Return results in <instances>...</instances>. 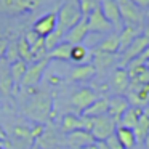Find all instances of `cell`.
I'll return each instance as SVG.
<instances>
[{"label": "cell", "mask_w": 149, "mask_h": 149, "mask_svg": "<svg viewBox=\"0 0 149 149\" xmlns=\"http://www.w3.org/2000/svg\"><path fill=\"white\" fill-rule=\"evenodd\" d=\"M144 66H146V68L149 69V59H148V61H144Z\"/></svg>", "instance_id": "cell-45"}, {"label": "cell", "mask_w": 149, "mask_h": 149, "mask_svg": "<svg viewBox=\"0 0 149 149\" xmlns=\"http://www.w3.org/2000/svg\"><path fill=\"white\" fill-rule=\"evenodd\" d=\"M8 43H10V42H8V39L2 34V36H0V58H3V56H5L7 48H8Z\"/></svg>", "instance_id": "cell-38"}, {"label": "cell", "mask_w": 149, "mask_h": 149, "mask_svg": "<svg viewBox=\"0 0 149 149\" xmlns=\"http://www.w3.org/2000/svg\"><path fill=\"white\" fill-rule=\"evenodd\" d=\"M7 139V133H5V130L0 127V141H5Z\"/></svg>", "instance_id": "cell-39"}, {"label": "cell", "mask_w": 149, "mask_h": 149, "mask_svg": "<svg viewBox=\"0 0 149 149\" xmlns=\"http://www.w3.org/2000/svg\"><path fill=\"white\" fill-rule=\"evenodd\" d=\"M36 144L40 149H58L59 138L56 135L55 130H43V133L40 135L39 139H36Z\"/></svg>", "instance_id": "cell-24"}, {"label": "cell", "mask_w": 149, "mask_h": 149, "mask_svg": "<svg viewBox=\"0 0 149 149\" xmlns=\"http://www.w3.org/2000/svg\"><path fill=\"white\" fill-rule=\"evenodd\" d=\"M27 69V63L23 61V59H18V61L11 63L10 64V77L13 80V84H21L24 74H26Z\"/></svg>", "instance_id": "cell-29"}, {"label": "cell", "mask_w": 149, "mask_h": 149, "mask_svg": "<svg viewBox=\"0 0 149 149\" xmlns=\"http://www.w3.org/2000/svg\"><path fill=\"white\" fill-rule=\"evenodd\" d=\"M56 18H58V26L56 27L66 34L84 18L80 8H79V2L77 0H69L64 5H61V8L56 11Z\"/></svg>", "instance_id": "cell-2"}, {"label": "cell", "mask_w": 149, "mask_h": 149, "mask_svg": "<svg viewBox=\"0 0 149 149\" xmlns=\"http://www.w3.org/2000/svg\"><path fill=\"white\" fill-rule=\"evenodd\" d=\"M100 8H101V11H103V15L106 16V19L112 24L114 29H122L123 23H122V18H120L117 0H101Z\"/></svg>", "instance_id": "cell-10"}, {"label": "cell", "mask_w": 149, "mask_h": 149, "mask_svg": "<svg viewBox=\"0 0 149 149\" xmlns=\"http://www.w3.org/2000/svg\"><path fill=\"white\" fill-rule=\"evenodd\" d=\"M87 23H88V32H91V34H107V32H112V29H114L112 24L103 15L101 8H96V10H93L88 15Z\"/></svg>", "instance_id": "cell-8"}, {"label": "cell", "mask_w": 149, "mask_h": 149, "mask_svg": "<svg viewBox=\"0 0 149 149\" xmlns=\"http://www.w3.org/2000/svg\"><path fill=\"white\" fill-rule=\"evenodd\" d=\"M128 107H130L128 100H127L125 96H122V95H116V96H112L111 100H107V116H111L117 123H119L120 117L123 116V112H125Z\"/></svg>", "instance_id": "cell-17"}, {"label": "cell", "mask_w": 149, "mask_h": 149, "mask_svg": "<svg viewBox=\"0 0 149 149\" xmlns=\"http://www.w3.org/2000/svg\"><path fill=\"white\" fill-rule=\"evenodd\" d=\"M5 58H7V61L10 63V64L19 59L18 48H16V42H10V43H8V48H7V53H5Z\"/></svg>", "instance_id": "cell-35"}, {"label": "cell", "mask_w": 149, "mask_h": 149, "mask_svg": "<svg viewBox=\"0 0 149 149\" xmlns=\"http://www.w3.org/2000/svg\"><path fill=\"white\" fill-rule=\"evenodd\" d=\"M52 112L53 103L47 95H36L24 107V114H27L32 120H36V123L47 122Z\"/></svg>", "instance_id": "cell-1"}, {"label": "cell", "mask_w": 149, "mask_h": 149, "mask_svg": "<svg viewBox=\"0 0 149 149\" xmlns=\"http://www.w3.org/2000/svg\"><path fill=\"white\" fill-rule=\"evenodd\" d=\"M71 48L72 45L68 42H61L59 45H56L53 50H50L47 53L48 59H58V61H69L71 59Z\"/></svg>", "instance_id": "cell-28"}, {"label": "cell", "mask_w": 149, "mask_h": 149, "mask_svg": "<svg viewBox=\"0 0 149 149\" xmlns=\"http://www.w3.org/2000/svg\"><path fill=\"white\" fill-rule=\"evenodd\" d=\"M29 149H40V148H39V146H37V144H32V146H31Z\"/></svg>", "instance_id": "cell-43"}, {"label": "cell", "mask_w": 149, "mask_h": 149, "mask_svg": "<svg viewBox=\"0 0 149 149\" xmlns=\"http://www.w3.org/2000/svg\"><path fill=\"white\" fill-rule=\"evenodd\" d=\"M88 34H90L88 32V23H87V18L84 16L74 27H71L64 34V42L71 43V45H80Z\"/></svg>", "instance_id": "cell-14"}, {"label": "cell", "mask_w": 149, "mask_h": 149, "mask_svg": "<svg viewBox=\"0 0 149 149\" xmlns=\"http://www.w3.org/2000/svg\"><path fill=\"white\" fill-rule=\"evenodd\" d=\"M56 26H58V18H56V13L53 11V13H47V15H43V16H40L39 19L34 23L32 31L39 37H43V39H45L47 36H50V34L56 29Z\"/></svg>", "instance_id": "cell-11"}, {"label": "cell", "mask_w": 149, "mask_h": 149, "mask_svg": "<svg viewBox=\"0 0 149 149\" xmlns=\"http://www.w3.org/2000/svg\"><path fill=\"white\" fill-rule=\"evenodd\" d=\"M88 59V50L85 48L84 45H72L71 48V61L77 63V64H82L84 61Z\"/></svg>", "instance_id": "cell-33"}, {"label": "cell", "mask_w": 149, "mask_h": 149, "mask_svg": "<svg viewBox=\"0 0 149 149\" xmlns=\"http://www.w3.org/2000/svg\"><path fill=\"white\" fill-rule=\"evenodd\" d=\"M138 36H141V29L133 26H123L119 32V42H120V52L127 48Z\"/></svg>", "instance_id": "cell-25"}, {"label": "cell", "mask_w": 149, "mask_h": 149, "mask_svg": "<svg viewBox=\"0 0 149 149\" xmlns=\"http://www.w3.org/2000/svg\"><path fill=\"white\" fill-rule=\"evenodd\" d=\"M120 11V18H122L123 26H133V27H143L144 23V13L143 8L133 2V0H117Z\"/></svg>", "instance_id": "cell-3"}, {"label": "cell", "mask_w": 149, "mask_h": 149, "mask_svg": "<svg viewBox=\"0 0 149 149\" xmlns=\"http://www.w3.org/2000/svg\"><path fill=\"white\" fill-rule=\"evenodd\" d=\"M77 2H79V8H80V11H82V16L87 18L93 10L100 8L101 0H77Z\"/></svg>", "instance_id": "cell-34"}, {"label": "cell", "mask_w": 149, "mask_h": 149, "mask_svg": "<svg viewBox=\"0 0 149 149\" xmlns=\"http://www.w3.org/2000/svg\"><path fill=\"white\" fill-rule=\"evenodd\" d=\"M48 58H42L39 61H34L31 64H27V69H26V74H24L23 80H21V87L24 88H32L42 80V75L45 72L47 66H48Z\"/></svg>", "instance_id": "cell-5"}, {"label": "cell", "mask_w": 149, "mask_h": 149, "mask_svg": "<svg viewBox=\"0 0 149 149\" xmlns=\"http://www.w3.org/2000/svg\"><path fill=\"white\" fill-rule=\"evenodd\" d=\"M43 40H45L47 52H50V50H53L56 45H59L61 42H64V32H63L61 29H58V27H56V29L53 31L50 36H47Z\"/></svg>", "instance_id": "cell-32"}, {"label": "cell", "mask_w": 149, "mask_h": 149, "mask_svg": "<svg viewBox=\"0 0 149 149\" xmlns=\"http://www.w3.org/2000/svg\"><path fill=\"white\" fill-rule=\"evenodd\" d=\"M116 59V55H109V53L103 52H93V66L95 68H109Z\"/></svg>", "instance_id": "cell-30"}, {"label": "cell", "mask_w": 149, "mask_h": 149, "mask_svg": "<svg viewBox=\"0 0 149 149\" xmlns=\"http://www.w3.org/2000/svg\"><path fill=\"white\" fill-rule=\"evenodd\" d=\"M104 144H106V148L107 149H125L122 144H120V141L117 139V136H116V133H114L112 136H109V138L106 139V141H103Z\"/></svg>", "instance_id": "cell-36"}, {"label": "cell", "mask_w": 149, "mask_h": 149, "mask_svg": "<svg viewBox=\"0 0 149 149\" xmlns=\"http://www.w3.org/2000/svg\"><path fill=\"white\" fill-rule=\"evenodd\" d=\"M133 133H135L136 143H146L149 139V114L143 112L139 116L138 122H136L135 128H133Z\"/></svg>", "instance_id": "cell-21"}, {"label": "cell", "mask_w": 149, "mask_h": 149, "mask_svg": "<svg viewBox=\"0 0 149 149\" xmlns=\"http://www.w3.org/2000/svg\"><path fill=\"white\" fill-rule=\"evenodd\" d=\"M107 114V98H96L87 109L82 112V116L87 117H100Z\"/></svg>", "instance_id": "cell-27"}, {"label": "cell", "mask_w": 149, "mask_h": 149, "mask_svg": "<svg viewBox=\"0 0 149 149\" xmlns=\"http://www.w3.org/2000/svg\"><path fill=\"white\" fill-rule=\"evenodd\" d=\"M127 72L130 77L128 88H138L144 84H149V69L144 64H128Z\"/></svg>", "instance_id": "cell-15"}, {"label": "cell", "mask_w": 149, "mask_h": 149, "mask_svg": "<svg viewBox=\"0 0 149 149\" xmlns=\"http://www.w3.org/2000/svg\"><path fill=\"white\" fill-rule=\"evenodd\" d=\"M133 149H138V148H133Z\"/></svg>", "instance_id": "cell-46"}, {"label": "cell", "mask_w": 149, "mask_h": 149, "mask_svg": "<svg viewBox=\"0 0 149 149\" xmlns=\"http://www.w3.org/2000/svg\"><path fill=\"white\" fill-rule=\"evenodd\" d=\"M98 98L96 91L91 90V88H80V90H77L74 95H72L71 98V103L72 106L75 107V109L79 111V112H84L85 109H87L88 106H90L91 103H93L95 100Z\"/></svg>", "instance_id": "cell-13"}, {"label": "cell", "mask_w": 149, "mask_h": 149, "mask_svg": "<svg viewBox=\"0 0 149 149\" xmlns=\"http://www.w3.org/2000/svg\"><path fill=\"white\" fill-rule=\"evenodd\" d=\"M61 128L64 133H71L74 130L85 128V117L79 116V114H68V116L63 117Z\"/></svg>", "instance_id": "cell-22"}, {"label": "cell", "mask_w": 149, "mask_h": 149, "mask_svg": "<svg viewBox=\"0 0 149 149\" xmlns=\"http://www.w3.org/2000/svg\"><path fill=\"white\" fill-rule=\"evenodd\" d=\"M0 149H5V143H3V141L0 143Z\"/></svg>", "instance_id": "cell-44"}, {"label": "cell", "mask_w": 149, "mask_h": 149, "mask_svg": "<svg viewBox=\"0 0 149 149\" xmlns=\"http://www.w3.org/2000/svg\"><path fill=\"white\" fill-rule=\"evenodd\" d=\"M93 52H103V53H109V55H116L117 52H120V42H119V34L117 32H111L106 39H103Z\"/></svg>", "instance_id": "cell-18"}, {"label": "cell", "mask_w": 149, "mask_h": 149, "mask_svg": "<svg viewBox=\"0 0 149 149\" xmlns=\"http://www.w3.org/2000/svg\"><path fill=\"white\" fill-rule=\"evenodd\" d=\"M127 100H128L130 106L144 109V106L149 104V84H144L138 88H128Z\"/></svg>", "instance_id": "cell-16"}, {"label": "cell", "mask_w": 149, "mask_h": 149, "mask_svg": "<svg viewBox=\"0 0 149 149\" xmlns=\"http://www.w3.org/2000/svg\"><path fill=\"white\" fill-rule=\"evenodd\" d=\"M42 0H0V11L7 15H23L34 11Z\"/></svg>", "instance_id": "cell-6"}, {"label": "cell", "mask_w": 149, "mask_h": 149, "mask_svg": "<svg viewBox=\"0 0 149 149\" xmlns=\"http://www.w3.org/2000/svg\"><path fill=\"white\" fill-rule=\"evenodd\" d=\"M11 139L16 144V149H29L34 139L31 136V127L26 123H18L11 128Z\"/></svg>", "instance_id": "cell-12"}, {"label": "cell", "mask_w": 149, "mask_h": 149, "mask_svg": "<svg viewBox=\"0 0 149 149\" xmlns=\"http://www.w3.org/2000/svg\"><path fill=\"white\" fill-rule=\"evenodd\" d=\"M82 149H96V143H95V144H90V146H87V148H82Z\"/></svg>", "instance_id": "cell-41"}, {"label": "cell", "mask_w": 149, "mask_h": 149, "mask_svg": "<svg viewBox=\"0 0 149 149\" xmlns=\"http://www.w3.org/2000/svg\"><path fill=\"white\" fill-rule=\"evenodd\" d=\"M143 112H144V109H141V107L130 106L128 109L123 112V116L120 117V120H119V123H117V125L133 130V128H135V125H136V122H138V119H139V116H141Z\"/></svg>", "instance_id": "cell-23"}, {"label": "cell", "mask_w": 149, "mask_h": 149, "mask_svg": "<svg viewBox=\"0 0 149 149\" xmlns=\"http://www.w3.org/2000/svg\"><path fill=\"white\" fill-rule=\"evenodd\" d=\"M112 87L116 90L117 95H123L128 91V87H130V77H128V72L127 69L123 68H119L116 69L112 75Z\"/></svg>", "instance_id": "cell-19"}, {"label": "cell", "mask_w": 149, "mask_h": 149, "mask_svg": "<svg viewBox=\"0 0 149 149\" xmlns=\"http://www.w3.org/2000/svg\"><path fill=\"white\" fill-rule=\"evenodd\" d=\"M0 36H2V34H0Z\"/></svg>", "instance_id": "cell-47"}, {"label": "cell", "mask_w": 149, "mask_h": 149, "mask_svg": "<svg viewBox=\"0 0 149 149\" xmlns=\"http://www.w3.org/2000/svg\"><path fill=\"white\" fill-rule=\"evenodd\" d=\"M43 130H45V125H43V123H34V125L31 127V136H32L34 141L40 138V135L43 133Z\"/></svg>", "instance_id": "cell-37"}, {"label": "cell", "mask_w": 149, "mask_h": 149, "mask_svg": "<svg viewBox=\"0 0 149 149\" xmlns=\"http://www.w3.org/2000/svg\"><path fill=\"white\" fill-rule=\"evenodd\" d=\"M144 36H146V37H149V24L146 26V29H144Z\"/></svg>", "instance_id": "cell-42"}, {"label": "cell", "mask_w": 149, "mask_h": 149, "mask_svg": "<svg viewBox=\"0 0 149 149\" xmlns=\"http://www.w3.org/2000/svg\"><path fill=\"white\" fill-rule=\"evenodd\" d=\"M16 48H18V55H19V59L26 61L27 64L34 63V58H32V55H31V47H29V43L26 42V39H24V37H19V39H18Z\"/></svg>", "instance_id": "cell-31"}, {"label": "cell", "mask_w": 149, "mask_h": 149, "mask_svg": "<svg viewBox=\"0 0 149 149\" xmlns=\"http://www.w3.org/2000/svg\"><path fill=\"white\" fill-rule=\"evenodd\" d=\"M66 143L71 149H82L90 144H95L96 139L93 138V135L88 130L80 128V130H74L71 133H66Z\"/></svg>", "instance_id": "cell-9"}, {"label": "cell", "mask_w": 149, "mask_h": 149, "mask_svg": "<svg viewBox=\"0 0 149 149\" xmlns=\"http://www.w3.org/2000/svg\"><path fill=\"white\" fill-rule=\"evenodd\" d=\"M96 74V68L93 66V63H84V64H79L72 69L71 72V79L74 82H85L90 80L93 75Z\"/></svg>", "instance_id": "cell-20"}, {"label": "cell", "mask_w": 149, "mask_h": 149, "mask_svg": "<svg viewBox=\"0 0 149 149\" xmlns=\"http://www.w3.org/2000/svg\"><path fill=\"white\" fill-rule=\"evenodd\" d=\"M96 149H107V148H106V144H104V143L96 141Z\"/></svg>", "instance_id": "cell-40"}, {"label": "cell", "mask_w": 149, "mask_h": 149, "mask_svg": "<svg viewBox=\"0 0 149 149\" xmlns=\"http://www.w3.org/2000/svg\"><path fill=\"white\" fill-rule=\"evenodd\" d=\"M116 136H117V139L120 141V144L123 146L125 149H133V148H136V138H135V133H133V130H130V128H125V127H120V125H117V128H116Z\"/></svg>", "instance_id": "cell-26"}, {"label": "cell", "mask_w": 149, "mask_h": 149, "mask_svg": "<svg viewBox=\"0 0 149 149\" xmlns=\"http://www.w3.org/2000/svg\"><path fill=\"white\" fill-rule=\"evenodd\" d=\"M148 45H149V37H146L144 34L138 36V37H136V39L133 40V42L122 52L120 66L123 68V66L130 64L132 61H135L136 58H139V56H141V53L144 52L146 48H148Z\"/></svg>", "instance_id": "cell-7"}, {"label": "cell", "mask_w": 149, "mask_h": 149, "mask_svg": "<svg viewBox=\"0 0 149 149\" xmlns=\"http://www.w3.org/2000/svg\"><path fill=\"white\" fill-rule=\"evenodd\" d=\"M116 128H117V122L111 116L104 114V116H100V117H91V123H90L88 132L93 135V138L96 141L103 143L116 133Z\"/></svg>", "instance_id": "cell-4"}]
</instances>
